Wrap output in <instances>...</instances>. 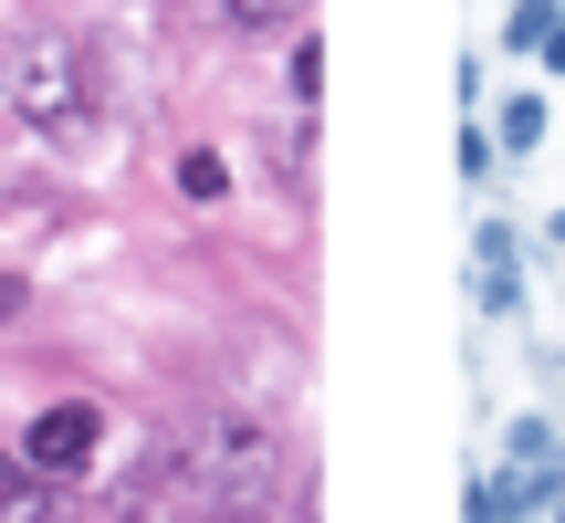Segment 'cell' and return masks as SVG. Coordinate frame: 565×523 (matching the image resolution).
I'll return each instance as SVG.
<instances>
[{
	"label": "cell",
	"instance_id": "obj_4",
	"mask_svg": "<svg viewBox=\"0 0 565 523\" xmlns=\"http://www.w3.org/2000/svg\"><path fill=\"white\" fill-rule=\"evenodd\" d=\"M471 303H482V314H524V262H513V231L503 221L471 231Z\"/></svg>",
	"mask_w": 565,
	"mask_h": 523
},
{
	"label": "cell",
	"instance_id": "obj_12",
	"mask_svg": "<svg viewBox=\"0 0 565 523\" xmlns=\"http://www.w3.org/2000/svg\"><path fill=\"white\" fill-rule=\"evenodd\" d=\"M21 303H32V293H21V273H0V324H21Z\"/></svg>",
	"mask_w": 565,
	"mask_h": 523
},
{
	"label": "cell",
	"instance_id": "obj_9",
	"mask_svg": "<svg viewBox=\"0 0 565 523\" xmlns=\"http://www.w3.org/2000/svg\"><path fill=\"white\" fill-rule=\"evenodd\" d=\"M179 189H189V200H200V210H210V200H221V189H231V179H221V158H210V147H189V158H179Z\"/></svg>",
	"mask_w": 565,
	"mask_h": 523
},
{
	"label": "cell",
	"instance_id": "obj_14",
	"mask_svg": "<svg viewBox=\"0 0 565 523\" xmlns=\"http://www.w3.org/2000/svg\"><path fill=\"white\" fill-rule=\"evenodd\" d=\"M200 523H231V513H200Z\"/></svg>",
	"mask_w": 565,
	"mask_h": 523
},
{
	"label": "cell",
	"instance_id": "obj_2",
	"mask_svg": "<svg viewBox=\"0 0 565 523\" xmlns=\"http://www.w3.org/2000/svg\"><path fill=\"white\" fill-rule=\"evenodd\" d=\"M0 95H11V116L32 126L42 147H95L105 137V84H95V53H84L74 32H21L11 63H0Z\"/></svg>",
	"mask_w": 565,
	"mask_h": 523
},
{
	"label": "cell",
	"instance_id": "obj_8",
	"mask_svg": "<svg viewBox=\"0 0 565 523\" xmlns=\"http://www.w3.org/2000/svg\"><path fill=\"white\" fill-rule=\"evenodd\" d=\"M503 147H513V158H524V147H545V105H534V95L503 105Z\"/></svg>",
	"mask_w": 565,
	"mask_h": 523
},
{
	"label": "cell",
	"instance_id": "obj_10",
	"mask_svg": "<svg viewBox=\"0 0 565 523\" xmlns=\"http://www.w3.org/2000/svg\"><path fill=\"white\" fill-rule=\"evenodd\" d=\"M492 168H503V147H492V137H482V126H461V179H471V189H482V179H492Z\"/></svg>",
	"mask_w": 565,
	"mask_h": 523
},
{
	"label": "cell",
	"instance_id": "obj_5",
	"mask_svg": "<svg viewBox=\"0 0 565 523\" xmlns=\"http://www.w3.org/2000/svg\"><path fill=\"white\" fill-rule=\"evenodd\" d=\"M513 53H545L565 74V11H555V0H524V11H513Z\"/></svg>",
	"mask_w": 565,
	"mask_h": 523
},
{
	"label": "cell",
	"instance_id": "obj_7",
	"mask_svg": "<svg viewBox=\"0 0 565 523\" xmlns=\"http://www.w3.org/2000/svg\"><path fill=\"white\" fill-rule=\"evenodd\" d=\"M282 84H294V105L315 116V95H324V53H315V32L294 42V63H282Z\"/></svg>",
	"mask_w": 565,
	"mask_h": 523
},
{
	"label": "cell",
	"instance_id": "obj_3",
	"mask_svg": "<svg viewBox=\"0 0 565 523\" xmlns=\"http://www.w3.org/2000/svg\"><path fill=\"white\" fill-rule=\"evenodd\" d=\"M95 450H105V408L95 398H53V408H32V429H21V471H42L53 492L95 482Z\"/></svg>",
	"mask_w": 565,
	"mask_h": 523
},
{
	"label": "cell",
	"instance_id": "obj_11",
	"mask_svg": "<svg viewBox=\"0 0 565 523\" xmlns=\"http://www.w3.org/2000/svg\"><path fill=\"white\" fill-rule=\"evenodd\" d=\"M461 523H513V503H503V482H471V492H461Z\"/></svg>",
	"mask_w": 565,
	"mask_h": 523
},
{
	"label": "cell",
	"instance_id": "obj_1",
	"mask_svg": "<svg viewBox=\"0 0 565 523\" xmlns=\"http://www.w3.org/2000/svg\"><path fill=\"white\" fill-rule=\"evenodd\" d=\"M282 482H294V450H282L273 419H252V408H210L200 429H189V450L168 461V492L200 513H231V523H263L282 503Z\"/></svg>",
	"mask_w": 565,
	"mask_h": 523
},
{
	"label": "cell",
	"instance_id": "obj_6",
	"mask_svg": "<svg viewBox=\"0 0 565 523\" xmlns=\"http://www.w3.org/2000/svg\"><path fill=\"white\" fill-rule=\"evenodd\" d=\"M210 11H221V32H294L315 0H210Z\"/></svg>",
	"mask_w": 565,
	"mask_h": 523
},
{
	"label": "cell",
	"instance_id": "obj_13",
	"mask_svg": "<svg viewBox=\"0 0 565 523\" xmlns=\"http://www.w3.org/2000/svg\"><path fill=\"white\" fill-rule=\"evenodd\" d=\"M11 482H21V461H11V450H0V492H11Z\"/></svg>",
	"mask_w": 565,
	"mask_h": 523
}]
</instances>
